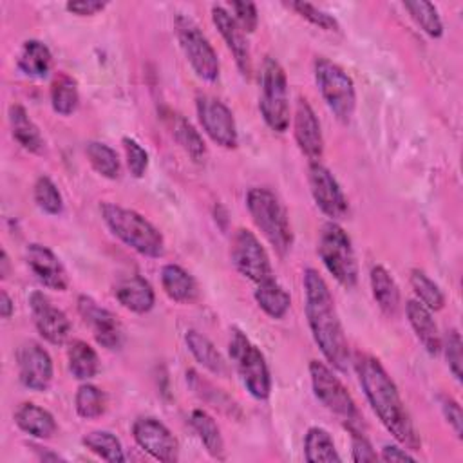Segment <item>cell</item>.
<instances>
[{"label": "cell", "instance_id": "6da1fadb", "mask_svg": "<svg viewBox=\"0 0 463 463\" xmlns=\"http://www.w3.org/2000/svg\"><path fill=\"white\" fill-rule=\"evenodd\" d=\"M356 374L364 394L382 425L407 450H420L421 439L411 420V414L400 396L394 380L380 360L367 353L356 354Z\"/></svg>", "mask_w": 463, "mask_h": 463}, {"label": "cell", "instance_id": "7a4b0ae2", "mask_svg": "<svg viewBox=\"0 0 463 463\" xmlns=\"http://www.w3.org/2000/svg\"><path fill=\"white\" fill-rule=\"evenodd\" d=\"M304 297L306 318L315 344L318 345L329 365L342 373L347 371L349 345L344 335V327L326 280L313 268H307L304 271Z\"/></svg>", "mask_w": 463, "mask_h": 463}, {"label": "cell", "instance_id": "3957f363", "mask_svg": "<svg viewBox=\"0 0 463 463\" xmlns=\"http://www.w3.org/2000/svg\"><path fill=\"white\" fill-rule=\"evenodd\" d=\"M99 212L107 228L130 250L152 259L165 253L161 232L136 210L105 201L99 204Z\"/></svg>", "mask_w": 463, "mask_h": 463}, {"label": "cell", "instance_id": "277c9868", "mask_svg": "<svg viewBox=\"0 0 463 463\" xmlns=\"http://www.w3.org/2000/svg\"><path fill=\"white\" fill-rule=\"evenodd\" d=\"M246 206L268 242L279 255H286L293 244V232L288 212L279 197L268 188H250L246 194Z\"/></svg>", "mask_w": 463, "mask_h": 463}, {"label": "cell", "instance_id": "5b68a950", "mask_svg": "<svg viewBox=\"0 0 463 463\" xmlns=\"http://www.w3.org/2000/svg\"><path fill=\"white\" fill-rule=\"evenodd\" d=\"M309 378H311V387L318 402L331 411L335 416H338L347 430H362L364 427V418L345 389V385L340 382V378L333 373L329 365L318 360L309 362Z\"/></svg>", "mask_w": 463, "mask_h": 463}, {"label": "cell", "instance_id": "8992f818", "mask_svg": "<svg viewBox=\"0 0 463 463\" xmlns=\"http://www.w3.org/2000/svg\"><path fill=\"white\" fill-rule=\"evenodd\" d=\"M317 251L324 266L338 284H342L347 289L356 286V280H358L356 255L347 232L340 224H336L335 221H329L322 226Z\"/></svg>", "mask_w": 463, "mask_h": 463}, {"label": "cell", "instance_id": "52a82bcc", "mask_svg": "<svg viewBox=\"0 0 463 463\" xmlns=\"http://www.w3.org/2000/svg\"><path fill=\"white\" fill-rule=\"evenodd\" d=\"M228 351L246 391L255 400H266L271 392V376L262 351L237 327L232 329Z\"/></svg>", "mask_w": 463, "mask_h": 463}, {"label": "cell", "instance_id": "ba28073f", "mask_svg": "<svg viewBox=\"0 0 463 463\" xmlns=\"http://www.w3.org/2000/svg\"><path fill=\"white\" fill-rule=\"evenodd\" d=\"M315 81L327 109L340 123H349L356 109V90L351 76L327 58L315 60Z\"/></svg>", "mask_w": 463, "mask_h": 463}, {"label": "cell", "instance_id": "9c48e42d", "mask_svg": "<svg viewBox=\"0 0 463 463\" xmlns=\"http://www.w3.org/2000/svg\"><path fill=\"white\" fill-rule=\"evenodd\" d=\"M259 110L264 123L273 132H286L289 127L288 80L282 65L275 58H266L260 72Z\"/></svg>", "mask_w": 463, "mask_h": 463}, {"label": "cell", "instance_id": "30bf717a", "mask_svg": "<svg viewBox=\"0 0 463 463\" xmlns=\"http://www.w3.org/2000/svg\"><path fill=\"white\" fill-rule=\"evenodd\" d=\"M175 36L179 42V47L188 60L190 67L197 74V78L204 81H215L221 72L219 58L208 38L203 34L199 25L184 14H177L174 20Z\"/></svg>", "mask_w": 463, "mask_h": 463}, {"label": "cell", "instance_id": "8fae6325", "mask_svg": "<svg viewBox=\"0 0 463 463\" xmlns=\"http://www.w3.org/2000/svg\"><path fill=\"white\" fill-rule=\"evenodd\" d=\"M230 259L235 269L255 284L273 277L271 262L264 246L248 228H239L235 232L230 246Z\"/></svg>", "mask_w": 463, "mask_h": 463}, {"label": "cell", "instance_id": "7c38bea8", "mask_svg": "<svg viewBox=\"0 0 463 463\" xmlns=\"http://www.w3.org/2000/svg\"><path fill=\"white\" fill-rule=\"evenodd\" d=\"M197 118L206 136L222 148H235L239 143L237 125L232 110L217 98L203 94L195 99Z\"/></svg>", "mask_w": 463, "mask_h": 463}, {"label": "cell", "instance_id": "4fadbf2b", "mask_svg": "<svg viewBox=\"0 0 463 463\" xmlns=\"http://www.w3.org/2000/svg\"><path fill=\"white\" fill-rule=\"evenodd\" d=\"M307 183L315 204L324 215H327L331 221L344 219L347 215V197L327 166L318 161H311L307 166Z\"/></svg>", "mask_w": 463, "mask_h": 463}, {"label": "cell", "instance_id": "5bb4252c", "mask_svg": "<svg viewBox=\"0 0 463 463\" xmlns=\"http://www.w3.org/2000/svg\"><path fill=\"white\" fill-rule=\"evenodd\" d=\"M76 304H78V313L81 315L83 322L89 324L96 342L101 347L109 351H116L123 345V338H125L123 326L112 311L99 306L89 295H80Z\"/></svg>", "mask_w": 463, "mask_h": 463}, {"label": "cell", "instance_id": "9a60e30c", "mask_svg": "<svg viewBox=\"0 0 463 463\" xmlns=\"http://www.w3.org/2000/svg\"><path fill=\"white\" fill-rule=\"evenodd\" d=\"M132 436L136 443L150 454L154 459L172 463L177 459L179 445L170 429L152 416H141L132 425Z\"/></svg>", "mask_w": 463, "mask_h": 463}, {"label": "cell", "instance_id": "2e32d148", "mask_svg": "<svg viewBox=\"0 0 463 463\" xmlns=\"http://www.w3.org/2000/svg\"><path fill=\"white\" fill-rule=\"evenodd\" d=\"M18 376L24 387L31 391H47L52 382V358L45 347L34 340L24 342L16 351Z\"/></svg>", "mask_w": 463, "mask_h": 463}, {"label": "cell", "instance_id": "e0dca14e", "mask_svg": "<svg viewBox=\"0 0 463 463\" xmlns=\"http://www.w3.org/2000/svg\"><path fill=\"white\" fill-rule=\"evenodd\" d=\"M29 307L38 333L49 344H65L71 333V320L67 318V315L60 307H56L42 291H33L29 295Z\"/></svg>", "mask_w": 463, "mask_h": 463}, {"label": "cell", "instance_id": "ac0fdd59", "mask_svg": "<svg viewBox=\"0 0 463 463\" xmlns=\"http://www.w3.org/2000/svg\"><path fill=\"white\" fill-rule=\"evenodd\" d=\"M293 134L300 152L311 161H318L324 152V136L320 121L306 98L297 99L293 116Z\"/></svg>", "mask_w": 463, "mask_h": 463}, {"label": "cell", "instance_id": "d6986e66", "mask_svg": "<svg viewBox=\"0 0 463 463\" xmlns=\"http://www.w3.org/2000/svg\"><path fill=\"white\" fill-rule=\"evenodd\" d=\"M25 262L31 273L49 289L65 291L69 286L67 271L54 251L43 244L31 242L25 248Z\"/></svg>", "mask_w": 463, "mask_h": 463}, {"label": "cell", "instance_id": "ffe728a7", "mask_svg": "<svg viewBox=\"0 0 463 463\" xmlns=\"http://www.w3.org/2000/svg\"><path fill=\"white\" fill-rule=\"evenodd\" d=\"M212 20H213V25L217 27V31L221 33L222 40L226 42V47L233 54L237 69L241 71V74L244 78H250V74H251V54H250L248 42L244 38V31L237 25L235 18L221 5L212 7Z\"/></svg>", "mask_w": 463, "mask_h": 463}, {"label": "cell", "instance_id": "44dd1931", "mask_svg": "<svg viewBox=\"0 0 463 463\" xmlns=\"http://www.w3.org/2000/svg\"><path fill=\"white\" fill-rule=\"evenodd\" d=\"M114 295L125 309L139 315L148 313L156 302V293L150 282L136 273L119 279L114 286Z\"/></svg>", "mask_w": 463, "mask_h": 463}, {"label": "cell", "instance_id": "7402d4cb", "mask_svg": "<svg viewBox=\"0 0 463 463\" xmlns=\"http://www.w3.org/2000/svg\"><path fill=\"white\" fill-rule=\"evenodd\" d=\"M405 313L416 338L421 342L429 354L436 356L441 351V335L430 309H427L420 300H407Z\"/></svg>", "mask_w": 463, "mask_h": 463}, {"label": "cell", "instance_id": "603a6c76", "mask_svg": "<svg viewBox=\"0 0 463 463\" xmlns=\"http://www.w3.org/2000/svg\"><path fill=\"white\" fill-rule=\"evenodd\" d=\"M14 423L18 425L20 430H24L25 434L36 439H49L58 430L54 416L47 409L33 402H25L16 409Z\"/></svg>", "mask_w": 463, "mask_h": 463}, {"label": "cell", "instance_id": "cb8c5ba5", "mask_svg": "<svg viewBox=\"0 0 463 463\" xmlns=\"http://www.w3.org/2000/svg\"><path fill=\"white\" fill-rule=\"evenodd\" d=\"M161 286L165 293L175 302H194L199 295L195 279L179 264H165L161 268Z\"/></svg>", "mask_w": 463, "mask_h": 463}, {"label": "cell", "instance_id": "d4e9b609", "mask_svg": "<svg viewBox=\"0 0 463 463\" xmlns=\"http://www.w3.org/2000/svg\"><path fill=\"white\" fill-rule=\"evenodd\" d=\"M184 342L199 365H203L206 371L213 373L215 376L228 374V365L210 338H206L195 329H188L184 335Z\"/></svg>", "mask_w": 463, "mask_h": 463}, {"label": "cell", "instance_id": "484cf974", "mask_svg": "<svg viewBox=\"0 0 463 463\" xmlns=\"http://www.w3.org/2000/svg\"><path fill=\"white\" fill-rule=\"evenodd\" d=\"M9 125H11L13 137L18 141L22 148L33 154H40L43 150L45 141L42 137V132L22 105L9 107Z\"/></svg>", "mask_w": 463, "mask_h": 463}, {"label": "cell", "instance_id": "4316f807", "mask_svg": "<svg viewBox=\"0 0 463 463\" xmlns=\"http://www.w3.org/2000/svg\"><path fill=\"white\" fill-rule=\"evenodd\" d=\"M16 65L25 76L40 80L49 74L52 65V54L43 42L31 38L24 42Z\"/></svg>", "mask_w": 463, "mask_h": 463}, {"label": "cell", "instance_id": "83f0119b", "mask_svg": "<svg viewBox=\"0 0 463 463\" xmlns=\"http://www.w3.org/2000/svg\"><path fill=\"white\" fill-rule=\"evenodd\" d=\"M253 297H255V302L259 304V307L268 317H271L275 320L282 318L291 306L289 293L275 280V277H269V279L259 282Z\"/></svg>", "mask_w": 463, "mask_h": 463}, {"label": "cell", "instance_id": "f1b7e54d", "mask_svg": "<svg viewBox=\"0 0 463 463\" xmlns=\"http://www.w3.org/2000/svg\"><path fill=\"white\" fill-rule=\"evenodd\" d=\"M369 280H371L373 297H374L378 307L389 317L396 315V311L400 307V289H398L394 279L391 277V273L383 266L378 264V266L371 268Z\"/></svg>", "mask_w": 463, "mask_h": 463}, {"label": "cell", "instance_id": "f546056e", "mask_svg": "<svg viewBox=\"0 0 463 463\" xmlns=\"http://www.w3.org/2000/svg\"><path fill=\"white\" fill-rule=\"evenodd\" d=\"M190 425L197 432L208 454L215 459H224V439L217 421L203 409H194L190 414Z\"/></svg>", "mask_w": 463, "mask_h": 463}, {"label": "cell", "instance_id": "4dcf8cb0", "mask_svg": "<svg viewBox=\"0 0 463 463\" xmlns=\"http://www.w3.org/2000/svg\"><path fill=\"white\" fill-rule=\"evenodd\" d=\"M304 458L309 463H338L342 461L336 452L331 434L322 427H311L304 438Z\"/></svg>", "mask_w": 463, "mask_h": 463}, {"label": "cell", "instance_id": "1f68e13d", "mask_svg": "<svg viewBox=\"0 0 463 463\" xmlns=\"http://www.w3.org/2000/svg\"><path fill=\"white\" fill-rule=\"evenodd\" d=\"M168 125H170V132L174 136V139L177 141V145L195 161H203L206 156V145L201 137V134L190 125V121H186L183 116L179 114H170L168 118Z\"/></svg>", "mask_w": 463, "mask_h": 463}, {"label": "cell", "instance_id": "d6a6232c", "mask_svg": "<svg viewBox=\"0 0 463 463\" xmlns=\"http://www.w3.org/2000/svg\"><path fill=\"white\" fill-rule=\"evenodd\" d=\"M69 371L76 380H90L99 369L98 353L83 340H72L67 349Z\"/></svg>", "mask_w": 463, "mask_h": 463}, {"label": "cell", "instance_id": "836d02e7", "mask_svg": "<svg viewBox=\"0 0 463 463\" xmlns=\"http://www.w3.org/2000/svg\"><path fill=\"white\" fill-rule=\"evenodd\" d=\"M80 103L78 83L67 72H58L51 83V105L60 116H71Z\"/></svg>", "mask_w": 463, "mask_h": 463}, {"label": "cell", "instance_id": "e575fe53", "mask_svg": "<svg viewBox=\"0 0 463 463\" xmlns=\"http://www.w3.org/2000/svg\"><path fill=\"white\" fill-rule=\"evenodd\" d=\"M85 154L87 159L90 163V166L107 179H118L119 177V157L116 154V150L101 141H89L85 146Z\"/></svg>", "mask_w": 463, "mask_h": 463}, {"label": "cell", "instance_id": "d590c367", "mask_svg": "<svg viewBox=\"0 0 463 463\" xmlns=\"http://www.w3.org/2000/svg\"><path fill=\"white\" fill-rule=\"evenodd\" d=\"M81 443L98 458L110 461V463H119L125 461V452L121 447V441L109 430H92L87 432L81 438Z\"/></svg>", "mask_w": 463, "mask_h": 463}, {"label": "cell", "instance_id": "8d00e7d4", "mask_svg": "<svg viewBox=\"0 0 463 463\" xmlns=\"http://www.w3.org/2000/svg\"><path fill=\"white\" fill-rule=\"evenodd\" d=\"M74 407L76 412L85 420L99 418L107 409V396L99 387L92 383H81L74 396Z\"/></svg>", "mask_w": 463, "mask_h": 463}, {"label": "cell", "instance_id": "74e56055", "mask_svg": "<svg viewBox=\"0 0 463 463\" xmlns=\"http://www.w3.org/2000/svg\"><path fill=\"white\" fill-rule=\"evenodd\" d=\"M403 7L409 11L411 18L420 25V29L425 34H429L430 38H439L443 34V24L434 4L425 0H414V2H405Z\"/></svg>", "mask_w": 463, "mask_h": 463}, {"label": "cell", "instance_id": "f35d334b", "mask_svg": "<svg viewBox=\"0 0 463 463\" xmlns=\"http://www.w3.org/2000/svg\"><path fill=\"white\" fill-rule=\"evenodd\" d=\"M411 286L418 297V300L430 311H439L445 306V295L439 286L421 269L411 271Z\"/></svg>", "mask_w": 463, "mask_h": 463}, {"label": "cell", "instance_id": "ab89813d", "mask_svg": "<svg viewBox=\"0 0 463 463\" xmlns=\"http://www.w3.org/2000/svg\"><path fill=\"white\" fill-rule=\"evenodd\" d=\"M34 203L36 206L49 213V215H58L63 210V197L54 184V181L47 175H40L34 183Z\"/></svg>", "mask_w": 463, "mask_h": 463}, {"label": "cell", "instance_id": "60d3db41", "mask_svg": "<svg viewBox=\"0 0 463 463\" xmlns=\"http://www.w3.org/2000/svg\"><path fill=\"white\" fill-rule=\"evenodd\" d=\"M461 336L456 329H450L447 331V335L441 338V349L445 353V360H447V365L452 373V376L461 382V376H463V353H461Z\"/></svg>", "mask_w": 463, "mask_h": 463}, {"label": "cell", "instance_id": "b9f144b4", "mask_svg": "<svg viewBox=\"0 0 463 463\" xmlns=\"http://www.w3.org/2000/svg\"><path fill=\"white\" fill-rule=\"evenodd\" d=\"M293 11H297L302 18H306L309 24L324 29V31H338L340 25L336 22V18L318 7H315L313 4H307V2H291L288 4Z\"/></svg>", "mask_w": 463, "mask_h": 463}, {"label": "cell", "instance_id": "7bdbcfd3", "mask_svg": "<svg viewBox=\"0 0 463 463\" xmlns=\"http://www.w3.org/2000/svg\"><path fill=\"white\" fill-rule=\"evenodd\" d=\"M123 148L127 156V165L128 170L134 177H143L146 168H148V154L146 150L132 137H123Z\"/></svg>", "mask_w": 463, "mask_h": 463}, {"label": "cell", "instance_id": "ee69618b", "mask_svg": "<svg viewBox=\"0 0 463 463\" xmlns=\"http://www.w3.org/2000/svg\"><path fill=\"white\" fill-rule=\"evenodd\" d=\"M233 9V18L237 22V25L244 31V33H253L257 29L259 24V13H257V5L253 2L248 0H241V2H233L232 4Z\"/></svg>", "mask_w": 463, "mask_h": 463}, {"label": "cell", "instance_id": "f6af8a7d", "mask_svg": "<svg viewBox=\"0 0 463 463\" xmlns=\"http://www.w3.org/2000/svg\"><path fill=\"white\" fill-rule=\"evenodd\" d=\"M351 432V458L356 463L364 461H376L380 459L376 450L373 449L371 441L364 436L362 430H349Z\"/></svg>", "mask_w": 463, "mask_h": 463}, {"label": "cell", "instance_id": "bcb514c9", "mask_svg": "<svg viewBox=\"0 0 463 463\" xmlns=\"http://www.w3.org/2000/svg\"><path fill=\"white\" fill-rule=\"evenodd\" d=\"M441 412L447 420V423L452 427L454 434L461 439L463 436V412L459 403L450 396H441Z\"/></svg>", "mask_w": 463, "mask_h": 463}, {"label": "cell", "instance_id": "7dc6e473", "mask_svg": "<svg viewBox=\"0 0 463 463\" xmlns=\"http://www.w3.org/2000/svg\"><path fill=\"white\" fill-rule=\"evenodd\" d=\"M105 7H107V2H99V0H76V2L65 4V9L78 16H92L103 11Z\"/></svg>", "mask_w": 463, "mask_h": 463}, {"label": "cell", "instance_id": "c3c4849f", "mask_svg": "<svg viewBox=\"0 0 463 463\" xmlns=\"http://www.w3.org/2000/svg\"><path fill=\"white\" fill-rule=\"evenodd\" d=\"M382 461H416V458L405 449V447H400V445H383L380 456H378Z\"/></svg>", "mask_w": 463, "mask_h": 463}, {"label": "cell", "instance_id": "681fc988", "mask_svg": "<svg viewBox=\"0 0 463 463\" xmlns=\"http://www.w3.org/2000/svg\"><path fill=\"white\" fill-rule=\"evenodd\" d=\"M13 311H14V304H13L11 297L7 295V291L2 289V293H0V315H2V318H9L13 315Z\"/></svg>", "mask_w": 463, "mask_h": 463}, {"label": "cell", "instance_id": "f907efd6", "mask_svg": "<svg viewBox=\"0 0 463 463\" xmlns=\"http://www.w3.org/2000/svg\"><path fill=\"white\" fill-rule=\"evenodd\" d=\"M9 257H7V251L5 250H2V257H0V275H2V279H7V275H9Z\"/></svg>", "mask_w": 463, "mask_h": 463}]
</instances>
